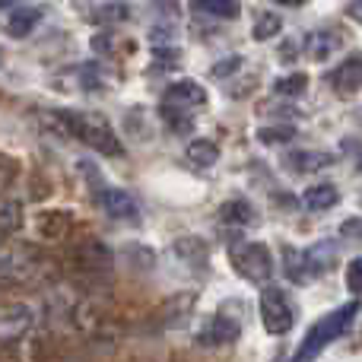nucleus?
Listing matches in <instances>:
<instances>
[{
    "label": "nucleus",
    "instance_id": "nucleus-1",
    "mask_svg": "<svg viewBox=\"0 0 362 362\" xmlns=\"http://www.w3.org/2000/svg\"><path fill=\"white\" fill-rule=\"evenodd\" d=\"M57 118H61L64 131H70L76 140L89 144L93 150H99L102 156H124V146H121V140L115 137L112 127H108L102 118L74 112V108H64V112H57Z\"/></svg>",
    "mask_w": 362,
    "mask_h": 362
},
{
    "label": "nucleus",
    "instance_id": "nucleus-2",
    "mask_svg": "<svg viewBox=\"0 0 362 362\" xmlns=\"http://www.w3.org/2000/svg\"><path fill=\"white\" fill-rule=\"evenodd\" d=\"M359 305L356 302H346V305L334 308V312H327L325 318L318 321V325L312 327V331L305 334V340H302V346L296 350V359H315L321 350H325L331 340H337L340 334L346 331V327L353 325V318H356Z\"/></svg>",
    "mask_w": 362,
    "mask_h": 362
},
{
    "label": "nucleus",
    "instance_id": "nucleus-3",
    "mask_svg": "<svg viewBox=\"0 0 362 362\" xmlns=\"http://www.w3.org/2000/svg\"><path fill=\"white\" fill-rule=\"evenodd\" d=\"M232 267L251 283H267L274 274V257L264 242H235L229 248Z\"/></svg>",
    "mask_w": 362,
    "mask_h": 362
},
{
    "label": "nucleus",
    "instance_id": "nucleus-4",
    "mask_svg": "<svg viewBox=\"0 0 362 362\" xmlns=\"http://www.w3.org/2000/svg\"><path fill=\"white\" fill-rule=\"evenodd\" d=\"M261 321H264V331L274 334V337H280V334H286L293 327L296 321L293 302H289V296L280 286H267L261 293Z\"/></svg>",
    "mask_w": 362,
    "mask_h": 362
},
{
    "label": "nucleus",
    "instance_id": "nucleus-5",
    "mask_svg": "<svg viewBox=\"0 0 362 362\" xmlns=\"http://www.w3.org/2000/svg\"><path fill=\"white\" fill-rule=\"evenodd\" d=\"M99 204H102V210H105L112 219H118V223H137L140 219L137 200H134L124 187H102Z\"/></svg>",
    "mask_w": 362,
    "mask_h": 362
},
{
    "label": "nucleus",
    "instance_id": "nucleus-6",
    "mask_svg": "<svg viewBox=\"0 0 362 362\" xmlns=\"http://www.w3.org/2000/svg\"><path fill=\"white\" fill-rule=\"evenodd\" d=\"M238 334H242V325H238L235 318H229V315H216V318L197 334V344L200 346H229V344L238 340Z\"/></svg>",
    "mask_w": 362,
    "mask_h": 362
},
{
    "label": "nucleus",
    "instance_id": "nucleus-7",
    "mask_svg": "<svg viewBox=\"0 0 362 362\" xmlns=\"http://www.w3.org/2000/svg\"><path fill=\"white\" fill-rule=\"evenodd\" d=\"M32 325V315L25 305L13 302V305L0 308V340H16L19 334H25Z\"/></svg>",
    "mask_w": 362,
    "mask_h": 362
},
{
    "label": "nucleus",
    "instance_id": "nucleus-8",
    "mask_svg": "<svg viewBox=\"0 0 362 362\" xmlns=\"http://www.w3.org/2000/svg\"><path fill=\"white\" fill-rule=\"evenodd\" d=\"M163 102H172V105H181V108H197L206 102V93L197 80H178L165 89Z\"/></svg>",
    "mask_w": 362,
    "mask_h": 362
},
{
    "label": "nucleus",
    "instance_id": "nucleus-9",
    "mask_svg": "<svg viewBox=\"0 0 362 362\" xmlns=\"http://www.w3.org/2000/svg\"><path fill=\"white\" fill-rule=\"evenodd\" d=\"M331 83L337 93H356L362 86V64H359V54H350L337 70L331 74Z\"/></svg>",
    "mask_w": 362,
    "mask_h": 362
},
{
    "label": "nucleus",
    "instance_id": "nucleus-10",
    "mask_svg": "<svg viewBox=\"0 0 362 362\" xmlns=\"http://www.w3.org/2000/svg\"><path fill=\"white\" fill-rule=\"evenodd\" d=\"M187 10L194 16H210V19H235L242 13L238 0H191Z\"/></svg>",
    "mask_w": 362,
    "mask_h": 362
},
{
    "label": "nucleus",
    "instance_id": "nucleus-11",
    "mask_svg": "<svg viewBox=\"0 0 362 362\" xmlns=\"http://www.w3.org/2000/svg\"><path fill=\"white\" fill-rule=\"evenodd\" d=\"M340 48H344V38H340L337 32H312L305 42L308 57H315V61H327V57L337 54Z\"/></svg>",
    "mask_w": 362,
    "mask_h": 362
},
{
    "label": "nucleus",
    "instance_id": "nucleus-12",
    "mask_svg": "<svg viewBox=\"0 0 362 362\" xmlns=\"http://www.w3.org/2000/svg\"><path fill=\"white\" fill-rule=\"evenodd\" d=\"M302 255H305L308 276H321V274H327V270L337 264V257H334V242H318L315 248L302 251Z\"/></svg>",
    "mask_w": 362,
    "mask_h": 362
},
{
    "label": "nucleus",
    "instance_id": "nucleus-13",
    "mask_svg": "<svg viewBox=\"0 0 362 362\" xmlns=\"http://www.w3.org/2000/svg\"><path fill=\"white\" fill-rule=\"evenodd\" d=\"M38 23H42V10H35V6L13 10L10 19H6V35H10V38H25Z\"/></svg>",
    "mask_w": 362,
    "mask_h": 362
},
{
    "label": "nucleus",
    "instance_id": "nucleus-14",
    "mask_svg": "<svg viewBox=\"0 0 362 362\" xmlns=\"http://www.w3.org/2000/svg\"><path fill=\"white\" fill-rule=\"evenodd\" d=\"M219 219H223L226 226H255V206L248 204V200H226L223 206H219Z\"/></svg>",
    "mask_w": 362,
    "mask_h": 362
},
{
    "label": "nucleus",
    "instance_id": "nucleus-15",
    "mask_svg": "<svg viewBox=\"0 0 362 362\" xmlns=\"http://www.w3.org/2000/svg\"><path fill=\"white\" fill-rule=\"evenodd\" d=\"M340 200V191H337V185H315V187H308L305 191V197H302V204L308 206V210H315V213H321V210H331L334 204Z\"/></svg>",
    "mask_w": 362,
    "mask_h": 362
},
{
    "label": "nucleus",
    "instance_id": "nucleus-16",
    "mask_svg": "<svg viewBox=\"0 0 362 362\" xmlns=\"http://www.w3.org/2000/svg\"><path fill=\"white\" fill-rule=\"evenodd\" d=\"M187 159H191L194 165H200V169H213V165L219 163V146L213 144V140L197 137L187 144Z\"/></svg>",
    "mask_w": 362,
    "mask_h": 362
},
{
    "label": "nucleus",
    "instance_id": "nucleus-17",
    "mask_svg": "<svg viewBox=\"0 0 362 362\" xmlns=\"http://www.w3.org/2000/svg\"><path fill=\"white\" fill-rule=\"evenodd\" d=\"M334 163L331 153H289L286 156V165L293 172H318V169H327Z\"/></svg>",
    "mask_w": 362,
    "mask_h": 362
},
{
    "label": "nucleus",
    "instance_id": "nucleus-18",
    "mask_svg": "<svg viewBox=\"0 0 362 362\" xmlns=\"http://www.w3.org/2000/svg\"><path fill=\"white\" fill-rule=\"evenodd\" d=\"M283 270L293 283H305L308 280V267H305V255L299 248H283Z\"/></svg>",
    "mask_w": 362,
    "mask_h": 362
},
{
    "label": "nucleus",
    "instance_id": "nucleus-19",
    "mask_svg": "<svg viewBox=\"0 0 362 362\" xmlns=\"http://www.w3.org/2000/svg\"><path fill=\"white\" fill-rule=\"evenodd\" d=\"M159 115H163V121L172 127V131H178V134H187L191 131V115H187V108H181V105H172V102H163L159 105Z\"/></svg>",
    "mask_w": 362,
    "mask_h": 362
},
{
    "label": "nucleus",
    "instance_id": "nucleus-20",
    "mask_svg": "<svg viewBox=\"0 0 362 362\" xmlns=\"http://www.w3.org/2000/svg\"><path fill=\"white\" fill-rule=\"evenodd\" d=\"M296 137V127L289 124H270V127H261V131H257V140H261V144H289V140Z\"/></svg>",
    "mask_w": 362,
    "mask_h": 362
},
{
    "label": "nucleus",
    "instance_id": "nucleus-21",
    "mask_svg": "<svg viewBox=\"0 0 362 362\" xmlns=\"http://www.w3.org/2000/svg\"><path fill=\"white\" fill-rule=\"evenodd\" d=\"M308 86V76L305 74H289V76H280V80L274 83V89L280 95H302Z\"/></svg>",
    "mask_w": 362,
    "mask_h": 362
},
{
    "label": "nucleus",
    "instance_id": "nucleus-22",
    "mask_svg": "<svg viewBox=\"0 0 362 362\" xmlns=\"http://www.w3.org/2000/svg\"><path fill=\"white\" fill-rule=\"evenodd\" d=\"M280 29H283L280 16H274V13H264V16H257V23H255V29H251V35H255L257 42H264V38H274Z\"/></svg>",
    "mask_w": 362,
    "mask_h": 362
},
{
    "label": "nucleus",
    "instance_id": "nucleus-23",
    "mask_svg": "<svg viewBox=\"0 0 362 362\" xmlns=\"http://www.w3.org/2000/svg\"><path fill=\"white\" fill-rule=\"evenodd\" d=\"M238 70H242V54H229V57H223V61L213 64L210 74L216 76V80H226V76L238 74Z\"/></svg>",
    "mask_w": 362,
    "mask_h": 362
},
{
    "label": "nucleus",
    "instance_id": "nucleus-24",
    "mask_svg": "<svg viewBox=\"0 0 362 362\" xmlns=\"http://www.w3.org/2000/svg\"><path fill=\"white\" fill-rule=\"evenodd\" d=\"M346 286H350L353 293H359V286H362V261L359 257H353L350 267H346Z\"/></svg>",
    "mask_w": 362,
    "mask_h": 362
},
{
    "label": "nucleus",
    "instance_id": "nucleus-25",
    "mask_svg": "<svg viewBox=\"0 0 362 362\" xmlns=\"http://www.w3.org/2000/svg\"><path fill=\"white\" fill-rule=\"evenodd\" d=\"M181 61V51L178 48H156V64L159 67H172V64H178Z\"/></svg>",
    "mask_w": 362,
    "mask_h": 362
},
{
    "label": "nucleus",
    "instance_id": "nucleus-26",
    "mask_svg": "<svg viewBox=\"0 0 362 362\" xmlns=\"http://www.w3.org/2000/svg\"><path fill=\"white\" fill-rule=\"evenodd\" d=\"M356 232H359V219H346V223L340 226V235H350V238H356Z\"/></svg>",
    "mask_w": 362,
    "mask_h": 362
},
{
    "label": "nucleus",
    "instance_id": "nucleus-27",
    "mask_svg": "<svg viewBox=\"0 0 362 362\" xmlns=\"http://www.w3.org/2000/svg\"><path fill=\"white\" fill-rule=\"evenodd\" d=\"M276 4H280V6H305L308 0H276Z\"/></svg>",
    "mask_w": 362,
    "mask_h": 362
},
{
    "label": "nucleus",
    "instance_id": "nucleus-28",
    "mask_svg": "<svg viewBox=\"0 0 362 362\" xmlns=\"http://www.w3.org/2000/svg\"><path fill=\"white\" fill-rule=\"evenodd\" d=\"M350 16L359 19V0H353V4H350Z\"/></svg>",
    "mask_w": 362,
    "mask_h": 362
},
{
    "label": "nucleus",
    "instance_id": "nucleus-29",
    "mask_svg": "<svg viewBox=\"0 0 362 362\" xmlns=\"http://www.w3.org/2000/svg\"><path fill=\"white\" fill-rule=\"evenodd\" d=\"M13 4V0H0V10H4V6H10Z\"/></svg>",
    "mask_w": 362,
    "mask_h": 362
}]
</instances>
